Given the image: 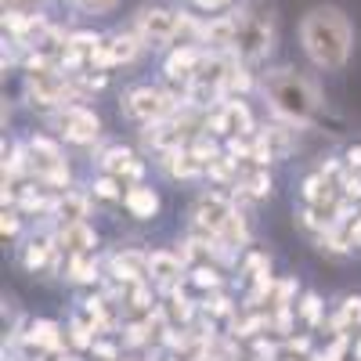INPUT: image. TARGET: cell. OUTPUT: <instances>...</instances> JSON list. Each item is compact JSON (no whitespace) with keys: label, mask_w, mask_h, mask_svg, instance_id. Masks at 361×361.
<instances>
[{"label":"cell","mask_w":361,"mask_h":361,"mask_svg":"<svg viewBox=\"0 0 361 361\" xmlns=\"http://www.w3.org/2000/svg\"><path fill=\"white\" fill-rule=\"evenodd\" d=\"M83 209H87V202H83L80 195H69V199L62 202V217H69V224H76V221L83 217Z\"/></svg>","instance_id":"14"},{"label":"cell","mask_w":361,"mask_h":361,"mask_svg":"<svg viewBox=\"0 0 361 361\" xmlns=\"http://www.w3.org/2000/svg\"><path fill=\"white\" fill-rule=\"evenodd\" d=\"M58 127H62V134L69 141H90V137H98V116L73 105V109H66L62 116H58Z\"/></svg>","instance_id":"6"},{"label":"cell","mask_w":361,"mask_h":361,"mask_svg":"<svg viewBox=\"0 0 361 361\" xmlns=\"http://www.w3.org/2000/svg\"><path fill=\"white\" fill-rule=\"evenodd\" d=\"M199 8H221V4H228V0H195Z\"/></svg>","instance_id":"23"},{"label":"cell","mask_w":361,"mask_h":361,"mask_svg":"<svg viewBox=\"0 0 361 361\" xmlns=\"http://www.w3.org/2000/svg\"><path fill=\"white\" fill-rule=\"evenodd\" d=\"M148 271L163 282H173L180 275V257H170V253H152L148 257Z\"/></svg>","instance_id":"11"},{"label":"cell","mask_w":361,"mask_h":361,"mask_svg":"<svg viewBox=\"0 0 361 361\" xmlns=\"http://www.w3.org/2000/svg\"><path fill=\"white\" fill-rule=\"evenodd\" d=\"M177 15L166 11V8H145L137 15V29H141V37L148 44H170L177 37Z\"/></svg>","instance_id":"5"},{"label":"cell","mask_w":361,"mask_h":361,"mask_svg":"<svg viewBox=\"0 0 361 361\" xmlns=\"http://www.w3.org/2000/svg\"><path fill=\"white\" fill-rule=\"evenodd\" d=\"M350 322H361V300H347V307H343V314L336 318V325H340V329H347Z\"/></svg>","instance_id":"16"},{"label":"cell","mask_w":361,"mask_h":361,"mask_svg":"<svg viewBox=\"0 0 361 361\" xmlns=\"http://www.w3.org/2000/svg\"><path fill=\"white\" fill-rule=\"evenodd\" d=\"M127 209H130L134 217L148 221V217H156V209H159V199H156V192H152V188H145V185H134V188L127 192Z\"/></svg>","instance_id":"9"},{"label":"cell","mask_w":361,"mask_h":361,"mask_svg":"<svg viewBox=\"0 0 361 361\" xmlns=\"http://www.w3.org/2000/svg\"><path fill=\"white\" fill-rule=\"evenodd\" d=\"M357 354H361V347H357Z\"/></svg>","instance_id":"25"},{"label":"cell","mask_w":361,"mask_h":361,"mask_svg":"<svg viewBox=\"0 0 361 361\" xmlns=\"http://www.w3.org/2000/svg\"><path fill=\"white\" fill-rule=\"evenodd\" d=\"M304 314H307V322H318V296L304 300Z\"/></svg>","instance_id":"20"},{"label":"cell","mask_w":361,"mask_h":361,"mask_svg":"<svg viewBox=\"0 0 361 361\" xmlns=\"http://www.w3.org/2000/svg\"><path fill=\"white\" fill-rule=\"evenodd\" d=\"M354 166H361V148H350V156H347Z\"/></svg>","instance_id":"24"},{"label":"cell","mask_w":361,"mask_h":361,"mask_svg":"<svg viewBox=\"0 0 361 361\" xmlns=\"http://www.w3.org/2000/svg\"><path fill=\"white\" fill-rule=\"evenodd\" d=\"M33 343L54 347V343H58V329H54L51 322H37V325H33Z\"/></svg>","instance_id":"13"},{"label":"cell","mask_w":361,"mask_h":361,"mask_svg":"<svg viewBox=\"0 0 361 361\" xmlns=\"http://www.w3.org/2000/svg\"><path fill=\"white\" fill-rule=\"evenodd\" d=\"M264 90H267L271 105H275V112L286 116V119H293V123H307V119L318 112V105H322L318 87L311 80H304V76H296L293 69L267 73Z\"/></svg>","instance_id":"3"},{"label":"cell","mask_w":361,"mask_h":361,"mask_svg":"<svg viewBox=\"0 0 361 361\" xmlns=\"http://www.w3.org/2000/svg\"><path fill=\"white\" fill-rule=\"evenodd\" d=\"M300 37L311 54V62H318L322 69H340L350 54V22L343 18L340 8H314L304 25H300Z\"/></svg>","instance_id":"1"},{"label":"cell","mask_w":361,"mask_h":361,"mask_svg":"<svg viewBox=\"0 0 361 361\" xmlns=\"http://www.w3.org/2000/svg\"><path fill=\"white\" fill-rule=\"evenodd\" d=\"M40 264H44V246L33 243V246L25 250V267H40Z\"/></svg>","instance_id":"18"},{"label":"cell","mask_w":361,"mask_h":361,"mask_svg":"<svg viewBox=\"0 0 361 361\" xmlns=\"http://www.w3.org/2000/svg\"><path fill=\"white\" fill-rule=\"evenodd\" d=\"M62 246H69L73 253H83L87 246H94V231H90L83 221H76V224H69L62 231Z\"/></svg>","instance_id":"10"},{"label":"cell","mask_w":361,"mask_h":361,"mask_svg":"<svg viewBox=\"0 0 361 361\" xmlns=\"http://www.w3.org/2000/svg\"><path fill=\"white\" fill-rule=\"evenodd\" d=\"M214 127H217V134L250 130V127H253V119H250V112H246V105H243V102H228V105H221V109H217Z\"/></svg>","instance_id":"8"},{"label":"cell","mask_w":361,"mask_h":361,"mask_svg":"<svg viewBox=\"0 0 361 361\" xmlns=\"http://www.w3.org/2000/svg\"><path fill=\"white\" fill-rule=\"evenodd\" d=\"M112 4H116V0H80L83 11H109Z\"/></svg>","instance_id":"19"},{"label":"cell","mask_w":361,"mask_h":361,"mask_svg":"<svg viewBox=\"0 0 361 361\" xmlns=\"http://www.w3.org/2000/svg\"><path fill=\"white\" fill-rule=\"evenodd\" d=\"M134 54H137V37H116L112 44H102L90 54V62L98 69H105V66H116V62H130Z\"/></svg>","instance_id":"7"},{"label":"cell","mask_w":361,"mask_h":361,"mask_svg":"<svg viewBox=\"0 0 361 361\" xmlns=\"http://www.w3.org/2000/svg\"><path fill=\"white\" fill-rule=\"evenodd\" d=\"M275 40V15H271L267 0H246L243 8L231 15V47L243 62H257L271 51Z\"/></svg>","instance_id":"2"},{"label":"cell","mask_w":361,"mask_h":361,"mask_svg":"<svg viewBox=\"0 0 361 361\" xmlns=\"http://www.w3.org/2000/svg\"><path fill=\"white\" fill-rule=\"evenodd\" d=\"M94 195H98V199H105V202L119 199V188H116V180H112V177H102L98 185H94Z\"/></svg>","instance_id":"17"},{"label":"cell","mask_w":361,"mask_h":361,"mask_svg":"<svg viewBox=\"0 0 361 361\" xmlns=\"http://www.w3.org/2000/svg\"><path fill=\"white\" fill-rule=\"evenodd\" d=\"M246 188H250V195L264 199V195L271 192V177H267V173H253V177L246 180Z\"/></svg>","instance_id":"15"},{"label":"cell","mask_w":361,"mask_h":361,"mask_svg":"<svg viewBox=\"0 0 361 361\" xmlns=\"http://www.w3.org/2000/svg\"><path fill=\"white\" fill-rule=\"evenodd\" d=\"M166 170L173 177H195L199 173V159L195 156H185V152H170L166 156Z\"/></svg>","instance_id":"12"},{"label":"cell","mask_w":361,"mask_h":361,"mask_svg":"<svg viewBox=\"0 0 361 361\" xmlns=\"http://www.w3.org/2000/svg\"><path fill=\"white\" fill-rule=\"evenodd\" d=\"M195 282H199V286H217V275H214V271H199Z\"/></svg>","instance_id":"21"},{"label":"cell","mask_w":361,"mask_h":361,"mask_svg":"<svg viewBox=\"0 0 361 361\" xmlns=\"http://www.w3.org/2000/svg\"><path fill=\"white\" fill-rule=\"evenodd\" d=\"M15 231H18V221L8 214V217H4V235H15Z\"/></svg>","instance_id":"22"},{"label":"cell","mask_w":361,"mask_h":361,"mask_svg":"<svg viewBox=\"0 0 361 361\" xmlns=\"http://www.w3.org/2000/svg\"><path fill=\"white\" fill-rule=\"evenodd\" d=\"M170 98L163 94V90H156V87H134L130 94L123 98V112L130 116V119H137V123H159V119L170 112Z\"/></svg>","instance_id":"4"}]
</instances>
